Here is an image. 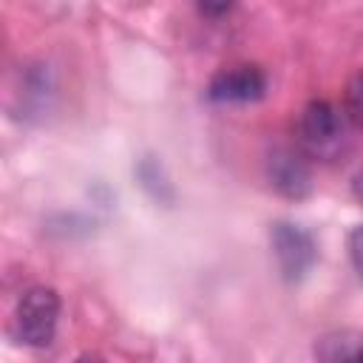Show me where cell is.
<instances>
[{"label":"cell","instance_id":"cell-8","mask_svg":"<svg viewBox=\"0 0 363 363\" xmlns=\"http://www.w3.org/2000/svg\"><path fill=\"white\" fill-rule=\"evenodd\" d=\"M139 179H142V184H145V190H150L156 199H167V193H162V187H167V184H164V179H162L156 162L145 159L142 167H139Z\"/></svg>","mask_w":363,"mask_h":363},{"label":"cell","instance_id":"cell-9","mask_svg":"<svg viewBox=\"0 0 363 363\" xmlns=\"http://www.w3.org/2000/svg\"><path fill=\"white\" fill-rule=\"evenodd\" d=\"M349 255H352L354 269L363 278V227H354L352 230V235H349Z\"/></svg>","mask_w":363,"mask_h":363},{"label":"cell","instance_id":"cell-11","mask_svg":"<svg viewBox=\"0 0 363 363\" xmlns=\"http://www.w3.org/2000/svg\"><path fill=\"white\" fill-rule=\"evenodd\" d=\"M354 196H357V201L363 204V170L354 176Z\"/></svg>","mask_w":363,"mask_h":363},{"label":"cell","instance_id":"cell-5","mask_svg":"<svg viewBox=\"0 0 363 363\" xmlns=\"http://www.w3.org/2000/svg\"><path fill=\"white\" fill-rule=\"evenodd\" d=\"M267 91V77L255 65H235L227 71H218L210 85L207 96L213 102H255Z\"/></svg>","mask_w":363,"mask_h":363},{"label":"cell","instance_id":"cell-4","mask_svg":"<svg viewBox=\"0 0 363 363\" xmlns=\"http://www.w3.org/2000/svg\"><path fill=\"white\" fill-rule=\"evenodd\" d=\"M267 179L284 199H306L312 193V173L303 153L292 147H275L267 159Z\"/></svg>","mask_w":363,"mask_h":363},{"label":"cell","instance_id":"cell-3","mask_svg":"<svg viewBox=\"0 0 363 363\" xmlns=\"http://www.w3.org/2000/svg\"><path fill=\"white\" fill-rule=\"evenodd\" d=\"M272 252H275V261H278V269L286 281H301L306 278V272L315 267L318 261V247H315V238L292 224V221H278L272 224Z\"/></svg>","mask_w":363,"mask_h":363},{"label":"cell","instance_id":"cell-10","mask_svg":"<svg viewBox=\"0 0 363 363\" xmlns=\"http://www.w3.org/2000/svg\"><path fill=\"white\" fill-rule=\"evenodd\" d=\"M196 6H199L207 17H221V14H227V11L235 6V0H196Z\"/></svg>","mask_w":363,"mask_h":363},{"label":"cell","instance_id":"cell-2","mask_svg":"<svg viewBox=\"0 0 363 363\" xmlns=\"http://www.w3.org/2000/svg\"><path fill=\"white\" fill-rule=\"evenodd\" d=\"M60 320V295L48 286H31L14 309V332L26 346H51Z\"/></svg>","mask_w":363,"mask_h":363},{"label":"cell","instance_id":"cell-1","mask_svg":"<svg viewBox=\"0 0 363 363\" xmlns=\"http://www.w3.org/2000/svg\"><path fill=\"white\" fill-rule=\"evenodd\" d=\"M298 142H301V150L312 159H320V162L337 159L346 147V125L340 111L323 99L309 102L298 119Z\"/></svg>","mask_w":363,"mask_h":363},{"label":"cell","instance_id":"cell-7","mask_svg":"<svg viewBox=\"0 0 363 363\" xmlns=\"http://www.w3.org/2000/svg\"><path fill=\"white\" fill-rule=\"evenodd\" d=\"M346 111H349V119L363 128V74H357L352 82H349V91H346Z\"/></svg>","mask_w":363,"mask_h":363},{"label":"cell","instance_id":"cell-6","mask_svg":"<svg viewBox=\"0 0 363 363\" xmlns=\"http://www.w3.org/2000/svg\"><path fill=\"white\" fill-rule=\"evenodd\" d=\"M315 357L323 363H363V332H329L315 343Z\"/></svg>","mask_w":363,"mask_h":363}]
</instances>
